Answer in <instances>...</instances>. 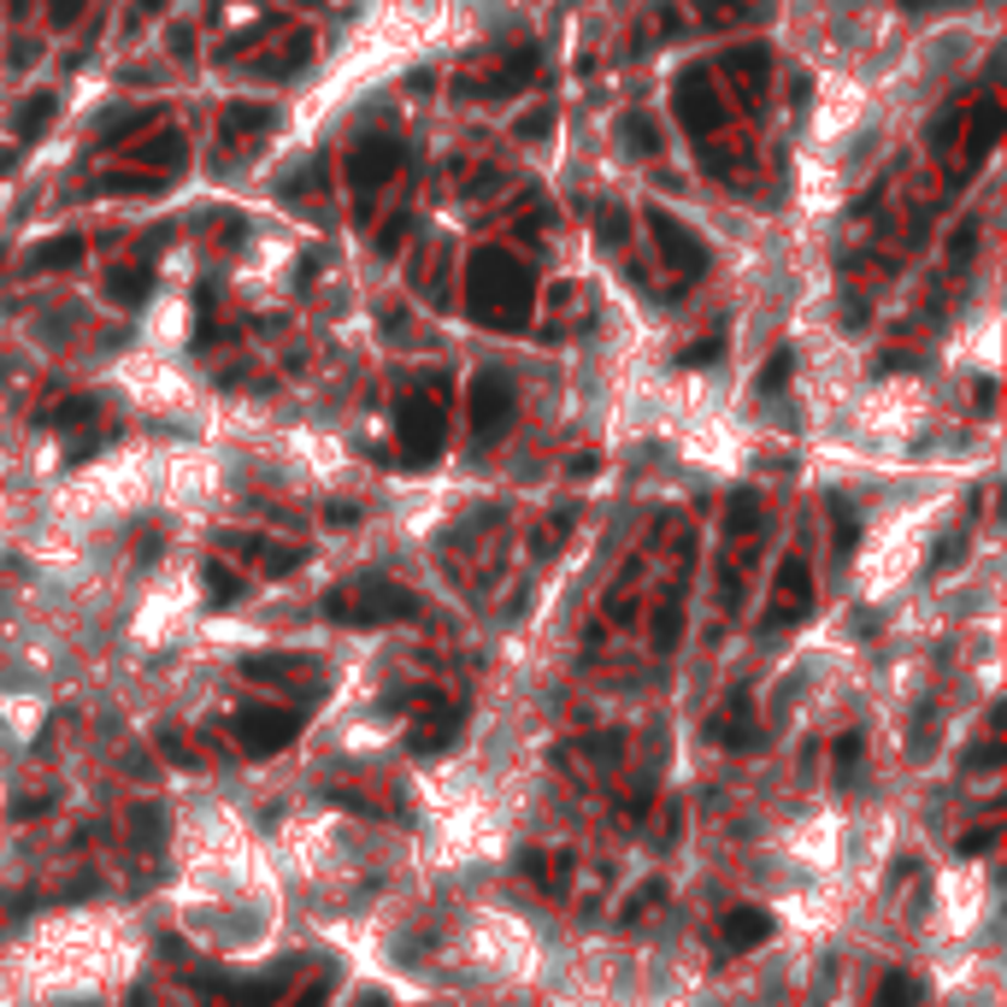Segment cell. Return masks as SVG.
<instances>
[{"instance_id": "7a4b0ae2", "label": "cell", "mask_w": 1007, "mask_h": 1007, "mask_svg": "<svg viewBox=\"0 0 1007 1007\" xmlns=\"http://www.w3.org/2000/svg\"><path fill=\"white\" fill-rule=\"evenodd\" d=\"M325 612L336 624H389V619H418V595L389 578H360L325 595Z\"/></svg>"}, {"instance_id": "4fadbf2b", "label": "cell", "mask_w": 1007, "mask_h": 1007, "mask_svg": "<svg viewBox=\"0 0 1007 1007\" xmlns=\"http://www.w3.org/2000/svg\"><path fill=\"white\" fill-rule=\"evenodd\" d=\"M996 136H1002V107H996V100H984V107H978V124H972V159H967V166H978V159L996 148Z\"/></svg>"}, {"instance_id": "6da1fadb", "label": "cell", "mask_w": 1007, "mask_h": 1007, "mask_svg": "<svg viewBox=\"0 0 1007 1007\" xmlns=\"http://www.w3.org/2000/svg\"><path fill=\"white\" fill-rule=\"evenodd\" d=\"M531 295H536L531 266L513 259L507 247H484V254L472 259V318L519 330L524 313H531Z\"/></svg>"}, {"instance_id": "4dcf8cb0", "label": "cell", "mask_w": 1007, "mask_h": 1007, "mask_svg": "<svg viewBox=\"0 0 1007 1007\" xmlns=\"http://www.w3.org/2000/svg\"><path fill=\"white\" fill-rule=\"evenodd\" d=\"M48 12H53V24H71V19H83V0H48Z\"/></svg>"}, {"instance_id": "ffe728a7", "label": "cell", "mask_w": 1007, "mask_h": 1007, "mask_svg": "<svg viewBox=\"0 0 1007 1007\" xmlns=\"http://www.w3.org/2000/svg\"><path fill=\"white\" fill-rule=\"evenodd\" d=\"M790 366H796V354H790V348H778V354H772L766 366H761V396H772V389L790 384Z\"/></svg>"}, {"instance_id": "2e32d148", "label": "cell", "mask_w": 1007, "mask_h": 1007, "mask_svg": "<svg viewBox=\"0 0 1007 1007\" xmlns=\"http://www.w3.org/2000/svg\"><path fill=\"white\" fill-rule=\"evenodd\" d=\"M48 119H53V95H36L31 107L19 112V142H36L41 130H48Z\"/></svg>"}, {"instance_id": "7c38bea8", "label": "cell", "mask_w": 1007, "mask_h": 1007, "mask_svg": "<svg viewBox=\"0 0 1007 1007\" xmlns=\"http://www.w3.org/2000/svg\"><path fill=\"white\" fill-rule=\"evenodd\" d=\"M83 259V236H60V242H41L31 254V271H60V266H77Z\"/></svg>"}, {"instance_id": "e0dca14e", "label": "cell", "mask_w": 1007, "mask_h": 1007, "mask_svg": "<svg viewBox=\"0 0 1007 1007\" xmlns=\"http://www.w3.org/2000/svg\"><path fill=\"white\" fill-rule=\"evenodd\" d=\"M107 295L124 301V306H136L142 295H148V271H112L107 277Z\"/></svg>"}, {"instance_id": "d4e9b609", "label": "cell", "mask_w": 1007, "mask_h": 1007, "mask_svg": "<svg viewBox=\"0 0 1007 1007\" xmlns=\"http://www.w3.org/2000/svg\"><path fill=\"white\" fill-rule=\"evenodd\" d=\"M725 71H731V77H761V71H766V53L761 48H742V53H725Z\"/></svg>"}, {"instance_id": "83f0119b", "label": "cell", "mask_w": 1007, "mask_h": 1007, "mask_svg": "<svg viewBox=\"0 0 1007 1007\" xmlns=\"http://www.w3.org/2000/svg\"><path fill=\"white\" fill-rule=\"evenodd\" d=\"M719 354H725V330L707 336V342H695L690 354H683V366H707V360H719Z\"/></svg>"}, {"instance_id": "1f68e13d", "label": "cell", "mask_w": 1007, "mask_h": 1007, "mask_svg": "<svg viewBox=\"0 0 1007 1007\" xmlns=\"http://www.w3.org/2000/svg\"><path fill=\"white\" fill-rule=\"evenodd\" d=\"M548 124H554V112H536V119H524V124H519V136H543Z\"/></svg>"}, {"instance_id": "8fae6325", "label": "cell", "mask_w": 1007, "mask_h": 1007, "mask_svg": "<svg viewBox=\"0 0 1007 1007\" xmlns=\"http://www.w3.org/2000/svg\"><path fill=\"white\" fill-rule=\"evenodd\" d=\"M772 937V913H761V908H737V913H725L719 919V943L725 948H754V943H766Z\"/></svg>"}, {"instance_id": "ac0fdd59", "label": "cell", "mask_w": 1007, "mask_h": 1007, "mask_svg": "<svg viewBox=\"0 0 1007 1007\" xmlns=\"http://www.w3.org/2000/svg\"><path fill=\"white\" fill-rule=\"evenodd\" d=\"M754 524H761V495H754V489H737V495H731V531L749 536Z\"/></svg>"}, {"instance_id": "44dd1931", "label": "cell", "mask_w": 1007, "mask_h": 1007, "mask_svg": "<svg viewBox=\"0 0 1007 1007\" xmlns=\"http://www.w3.org/2000/svg\"><path fill=\"white\" fill-rule=\"evenodd\" d=\"M619 136H624V148H636V154H654V148H660V142H654V124L642 119V112H636V119H619Z\"/></svg>"}, {"instance_id": "484cf974", "label": "cell", "mask_w": 1007, "mask_h": 1007, "mask_svg": "<svg viewBox=\"0 0 1007 1007\" xmlns=\"http://www.w3.org/2000/svg\"><path fill=\"white\" fill-rule=\"evenodd\" d=\"M860 749H866V742H860V731H849L837 742V772H842V784H854V772H860Z\"/></svg>"}, {"instance_id": "ba28073f", "label": "cell", "mask_w": 1007, "mask_h": 1007, "mask_svg": "<svg viewBox=\"0 0 1007 1007\" xmlns=\"http://www.w3.org/2000/svg\"><path fill=\"white\" fill-rule=\"evenodd\" d=\"M648 225H654V236H660L666 259H671V266H678L683 277H702V271H707V247L695 242V230H683L666 207H648Z\"/></svg>"}, {"instance_id": "cb8c5ba5", "label": "cell", "mask_w": 1007, "mask_h": 1007, "mask_svg": "<svg viewBox=\"0 0 1007 1007\" xmlns=\"http://www.w3.org/2000/svg\"><path fill=\"white\" fill-rule=\"evenodd\" d=\"M830 519H837V554H854V536H860V524H854V513H849V501H830Z\"/></svg>"}, {"instance_id": "277c9868", "label": "cell", "mask_w": 1007, "mask_h": 1007, "mask_svg": "<svg viewBox=\"0 0 1007 1007\" xmlns=\"http://www.w3.org/2000/svg\"><path fill=\"white\" fill-rule=\"evenodd\" d=\"M513 407H519V389L507 372H477L472 384V425H477V442H501L507 425H513Z\"/></svg>"}, {"instance_id": "f546056e", "label": "cell", "mask_w": 1007, "mask_h": 1007, "mask_svg": "<svg viewBox=\"0 0 1007 1007\" xmlns=\"http://www.w3.org/2000/svg\"><path fill=\"white\" fill-rule=\"evenodd\" d=\"M990 842H996V825H984V830H972L967 842H960V854H984Z\"/></svg>"}, {"instance_id": "7402d4cb", "label": "cell", "mask_w": 1007, "mask_h": 1007, "mask_svg": "<svg viewBox=\"0 0 1007 1007\" xmlns=\"http://www.w3.org/2000/svg\"><path fill=\"white\" fill-rule=\"evenodd\" d=\"M271 124H277V112H271V107H236V112L225 119L230 136H236V130H271Z\"/></svg>"}, {"instance_id": "30bf717a", "label": "cell", "mask_w": 1007, "mask_h": 1007, "mask_svg": "<svg viewBox=\"0 0 1007 1007\" xmlns=\"http://www.w3.org/2000/svg\"><path fill=\"white\" fill-rule=\"evenodd\" d=\"M778 595H784V602L772 607V624H790V619H801V612H808V602H813L808 560H784V572H778Z\"/></svg>"}, {"instance_id": "9a60e30c", "label": "cell", "mask_w": 1007, "mask_h": 1007, "mask_svg": "<svg viewBox=\"0 0 1007 1007\" xmlns=\"http://www.w3.org/2000/svg\"><path fill=\"white\" fill-rule=\"evenodd\" d=\"M872 1007H919V984L908 972H889L878 984V1002H872Z\"/></svg>"}, {"instance_id": "8992f818", "label": "cell", "mask_w": 1007, "mask_h": 1007, "mask_svg": "<svg viewBox=\"0 0 1007 1007\" xmlns=\"http://www.w3.org/2000/svg\"><path fill=\"white\" fill-rule=\"evenodd\" d=\"M230 725H236V742L247 754H277L289 737L301 731V713H289V707H242Z\"/></svg>"}, {"instance_id": "f1b7e54d", "label": "cell", "mask_w": 1007, "mask_h": 1007, "mask_svg": "<svg viewBox=\"0 0 1007 1007\" xmlns=\"http://www.w3.org/2000/svg\"><path fill=\"white\" fill-rule=\"evenodd\" d=\"M624 230H631V218H624L619 207H602V242H624Z\"/></svg>"}, {"instance_id": "3957f363", "label": "cell", "mask_w": 1007, "mask_h": 1007, "mask_svg": "<svg viewBox=\"0 0 1007 1007\" xmlns=\"http://www.w3.org/2000/svg\"><path fill=\"white\" fill-rule=\"evenodd\" d=\"M442 401L436 396H407L401 413H396V442H401V460L407 465H430L436 454H442Z\"/></svg>"}, {"instance_id": "52a82bcc", "label": "cell", "mask_w": 1007, "mask_h": 1007, "mask_svg": "<svg viewBox=\"0 0 1007 1007\" xmlns=\"http://www.w3.org/2000/svg\"><path fill=\"white\" fill-rule=\"evenodd\" d=\"M678 119H683V130H695V136H707V130L725 119V100L713 95L707 71H683L678 77Z\"/></svg>"}, {"instance_id": "9c48e42d", "label": "cell", "mask_w": 1007, "mask_h": 1007, "mask_svg": "<svg viewBox=\"0 0 1007 1007\" xmlns=\"http://www.w3.org/2000/svg\"><path fill=\"white\" fill-rule=\"evenodd\" d=\"M707 737L719 742V749H754L761 742V725H754V713H749V695H731V713H713V725H707Z\"/></svg>"}, {"instance_id": "4316f807", "label": "cell", "mask_w": 1007, "mask_h": 1007, "mask_svg": "<svg viewBox=\"0 0 1007 1007\" xmlns=\"http://www.w3.org/2000/svg\"><path fill=\"white\" fill-rule=\"evenodd\" d=\"M960 554H967V536H960V531H948L943 543H937V554H931V572H948V566H955Z\"/></svg>"}, {"instance_id": "5bb4252c", "label": "cell", "mask_w": 1007, "mask_h": 1007, "mask_svg": "<svg viewBox=\"0 0 1007 1007\" xmlns=\"http://www.w3.org/2000/svg\"><path fill=\"white\" fill-rule=\"evenodd\" d=\"M531 71H536V53H531V48H524V53H519V60H513V65H501V71H495V77H484V95L495 100V95L519 89V83H524V77H531Z\"/></svg>"}, {"instance_id": "603a6c76", "label": "cell", "mask_w": 1007, "mask_h": 1007, "mask_svg": "<svg viewBox=\"0 0 1007 1007\" xmlns=\"http://www.w3.org/2000/svg\"><path fill=\"white\" fill-rule=\"evenodd\" d=\"M207 590H213V602H236V595H242V578L225 572L218 560H207Z\"/></svg>"}, {"instance_id": "d6986e66", "label": "cell", "mask_w": 1007, "mask_h": 1007, "mask_svg": "<svg viewBox=\"0 0 1007 1007\" xmlns=\"http://www.w3.org/2000/svg\"><path fill=\"white\" fill-rule=\"evenodd\" d=\"M142 159H148V166L178 171V166H183V142L171 136V130H166V136H148V148H142Z\"/></svg>"}, {"instance_id": "5b68a950", "label": "cell", "mask_w": 1007, "mask_h": 1007, "mask_svg": "<svg viewBox=\"0 0 1007 1007\" xmlns=\"http://www.w3.org/2000/svg\"><path fill=\"white\" fill-rule=\"evenodd\" d=\"M401 159H407V148H401V136H360L354 148H348V159H342V171H348V189H377V183H389L401 171Z\"/></svg>"}]
</instances>
